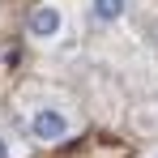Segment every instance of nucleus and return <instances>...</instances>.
I'll return each mask as SVG.
<instances>
[{
    "instance_id": "obj_4",
    "label": "nucleus",
    "mask_w": 158,
    "mask_h": 158,
    "mask_svg": "<svg viewBox=\"0 0 158 158\" xmlns=\"http://www.w3.org/2000/svg\"><path fill=\"white\" fill-rule=\"evenodd\" d=\"M0 158H26L22 141H13V132H4V128H0Z\"/></svg>"
},
{
    "instance_id": "obj_2",
    "label": "nucleus",
    "mask_w": 158,
    "mask_h": 158,
    "mask_svg": "<svg viewBox=\"0 0 158 158\" xmlns=\"http://www.w3.org/2000/svg\"><path fill=\"white\" fill-rule=\"evenodd\" d=\"M69 34V9L64 0H39L26 13V39L34 47H60Z\"/></svg>"
},
{
    "instance_id": "obj_1",
    "label": "nucleus",
    "mask_w": 158,
    "mask_h": 158,
    "mask_svg": "<svg viewBox=\"0 0 158 158\" xmlns=\"http://www.w3.org/2000/svg\"><path fill=\"white\" fill-rule=\"evenodd\" d=\"M77 128H81V120L64 94H47V98L26 107V132L39 145H64L69 137H77Z\"/></svg>"
},
{
    "instance_id": "obj_3",
    "label": "nucleus",
    "mask_w": 158,
    "mask_h": 158,
    "mask_svg": "<svg viewBox=\"0 0 158 158\" xmlns=\"http://www.w3.org/2000/svg\"><path fill=\"white\" fill-rule=\"evenodd\" d=\"M128 0H90V22H94V26H120V22H124V17H128Z\"/></svg>"
},
{
    "instance_id": "obj_5",
    "label": "nucleus",
    "mask_w": 158,
    "mask_h": 158,
    "mask_svg": "<svg viewBox=\"0 0 158 158\" xmlns=\"http://www.w3.org/2000/svg\"><path fill=\"white\" fill-rule=\"evenodd\" d=\"M150 158H158V150H154V154H150Z\"/></svg>"
}]
</instances>
